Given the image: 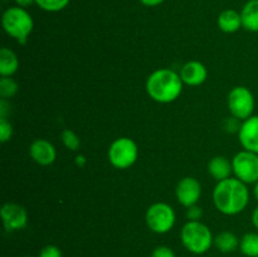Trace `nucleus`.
Wrapping results in <instances>:
<instances>
[{
    "instance_id": "1",
    "label": "nucleus",
    "mask_w": 258,
    "mask_h": 257,
    "mask_svg": "<svg viewBox=\"0 0 258 257\" xmlns=\"http://www.w3.org/2000/svg\"><path fill=\"white\" fill-rule=\"evenodd\" d=\"M249 201V191L246 183L237 178L218 181L213 190L216 208L226 216H236L244 211Z\"/></svg>"
},
{
    "instance_id": "2",
    "label": "nucleus",
    "mask_w": 258,
    "mask_h": 257,
    "mask_svg": "<svg viewBox=\"0 0 258 257\" xmlns=\"http://www.w3.org/2000/svg\"><path fill=\"white\" fill-rule=\"evenodd\" d=\"M183 91L180 75L169 68H161L149 76L146 81V92L159 103H170L175 101Z\"/></svg>"
},
{
    "instance_id": "3",
    "label": "nucleus",
    "mask_w": 258,
    "mask_h": 257,
    "mask_svg": "<svg viewBox=\"0 0 258 257\" xmlns=\"http://www.w3.org/2000/svg\"><path fill=\"white\" fill-rule=\"evenodd\" d=\"M2 23L5 33L14 38L20 44L27 43L28 37L34 27L32 15L28 13L27 9L18 7V5L8 8L3 13Z\"/></svg>"
},
{
    "instance_id": "4",
    "label": "nucleus",
    "mask_w": 258,
    "mask_h": 257,
    "mask_svg": "<svg viewBox=\"0 0 258 257\" xmlns=\"http://www.w3.org/2000/svg\"><path fill=\"white\" fill-rule=\"evenodd\" d=\"M183 246L194 254H203L214 244V237L208 226L201 221H189L180 232Z\"/></svg>"
},
{
    "instance_id": "5",
    "label": "nucleus",
    "mask_w": 258,
    "mask_h": 257,
    "mask_svg": "<svg viewBox=\"0 0 258 257\" xmlns=\"http://www.w3.org/2000/svg\"><path fill=\"white\" fill-rule=\"evenodd\" d=\"M139 149L130 138H118L108 149V160L116 169H127L136 163Z\"/></svg>"
},
{
    "instance_id": "6",
    "label": "nucleus",
    "mask_w": 258,
    "mask_h": 257,
    "mask_svg": "<svg viewBox=\"0 0 258 257\" xmlns=\"http://www.w3.org/2000/svg\"><path fill=\"white\" fill-rule=\"evenodd\" d=\"M146 224L153 232L158 234L168 233L171 231L176 221L174 209L166 203H154L146 211Z\"/></svg>"
},
{
    "instance_id": "7",
    "label": "nucleus",
    "mask_w": 258,
    "mask_h": 257,
    "mask_svg": "<svg viewBox=\"0 0 258 257\" xmlns=\"http://www.w3.org/2000/svg\"><path fill=\"white\" fill-rule=\"evenodd\" d=\"M228 108L232 116L244 121L253 116L254 96L251 90L244 86H237L232 88L228 95Z\"/></svg>"
},
{
    "instance_id": "8",
    "label": "nucleus",
    "mask_w": 258,
    "mask_h": 257,
    "mask_svg": "<svg viewBox=\"0 0 258 257\" xmlns=\"http://www.w3.org/2000/svg\"><path fill=\"white\" fill-rule=\"evenodd\" d=\"M233 173L237 179L246 184L258 181V154L248 150H242L232 159Z\"/></svg>"
},
{
    "instance_id": "9",
    "label": "nucleus",
    "mask_w": 258,
    "mask_h": 257,
    "mask_svg": "<svg viewBox=\"0 0 258 257\" xmlns=\"http://www.w3.org/2000/svg\"><path fill=\"white\" fill-rule=\"evenodd\" d=\"M3 223L8 232L19 231L28 223V212L23 206L17 203H5L0 209Z\"/></svg>"
},
{
    "instance_id": "10",
    "label": "nucleus",
    "mask_w": 258,
    "mask_h": 257,
    "mask_svg": "<svg viewBox=\"0 0 258 257\" xmlns=\"http://www.w3.org/2000/svg\"><path fill=\"white\" fill-rule=\"evenodd\" d=\"M175 194L179 203L189 208L191 206H196L201 199L202 185L193 176H185L176 185Z\"/></svg>"
},
{
    "instance_id": "11",
    "label": "nucleus",
    "mask_w": 258,
    "mask_h": 257,
    "mask_svg": "<svg viewBox=\"0 0 258 257\" xmlns=\"http://www.w3.org/2000/svg\"><path fill=\"white\" fill-rule=\"evenodd\" d=\"M238 139L244 150L258 154V116H251L242 121Z\"/></svg>"
},
{
    "instance_id": "12",
    "label": "nucleus",
    "mask_w": 258,
    "mask_h": 257,
    "mask_svg": "<svg viewBox=\"0 0 258 257\" xmlns=\"http://www.w3.org/2000/svg\"><path fill=\"white\" fill-rule=\"evenodd\" d=\"M29 154L33 160L37 164L43 166L50 165L54 163L57 158V151H55L54 145L44 139H37L30 144Z\"/></svg>"
},
{
    "instance_id": "13",
    "label": "nucleus",
    "mask_w": 258,
    "mask_h": 257,
    "mask_svg": "<svg viewBox=\"0 0 258 257\" xmlns=\"http://www.w3.org/2000/svg\"><path fill=\"white\" fill-rule=\"evenodd\" d=\"M180 77L183 83L188 86H201L206 82L208 77V71L206 66L199 60H190L185 63L180 70Z\"/></svg>"
},
{
    "instance_id": "14",
    "label": "nucleus",
    "mask_w": 258,
    "mask_h": 257,
    "mask_svg": "<svg viewBox=\"0 0 258 257\" xmlns=\"http://www.w3.org/2000/svg\"><path fill=\"white\" fill-rule=\"evenodd\" d=\"M219 29L224 33H236L242 28L241 13L234 9H226L218 15L217 19Z\"/></svg>"
},
{
    "instance_id": "15",
    "label": "nucleus",
    "mask_w": 258,
    "mask_h": 257,
    "mask_svg": "<svg viewBox=\"0 0 258 257\" xmlns=\"http://www.w3.org/2000/svg\"><path fill=\"white\" fill-rule=\"evenodd\" d=\"M208 171L217 181L231 178L233 173V165L226 156H216L208 164Z\"/></svg>"
},
{
    "instance_id": "16",
    "label": "nucleus",
    "mask_w": 258,
    "mask_h": 257,
    "mask_svg": "<svg viewBox=\"0 0 258 257\" xmlns=\"http://www.w3.org/2000/svg\"><path fill=\"white\" fill-rule=\"evenodd\" d=\"M242 27L252 33H258V0H248L241 10Z\"/></svg>"
},
{
    "instance_id": "17",
    "label": "nucleus",
    "mask_w": 258,
    "mask_h": 257,
    "mask_svg": "<svg viewBox=\"0 0 258 257\" xmlns=\"http://www.w3.org/2000/svg\"><path fill=\"white\" fill-rule=\"evenodd\" d=\"M19 68L17 54L9 48L0 49V75L2 77H12Z\"/></svg>"
},
{
    "instance_id": "18",
    "label": "nucleus",
    "mask_w": 258,
    "mask_h": 257,
    "mask_svg": "<svg viewBox=\"0 0 258 257\" xmlns=\"http://www.w3.org/2000/svg\"><path fill=\"white\" fill-rule=\"evenodd\" d=\"M214 246L217 247L218 251L223 252V253H229V252H233L239 248V239L232 232L224 231L214 237Z\"/></svg>"
},
{
    "instance_id": "19",
    "label": "nucleus",
    "mask_w": 258,
    "mask_h": 257,
    "mask_svg": "<svg viewBox=\"0 0 258 257\" xmlns=\"http://www.w3.org/2000/svg\"><path fill=\"white\" fill-rule=\"evenodd\" d=\"M239 249L247 257H258V233L248 232L239 239Z\"/></svg>"
},
{
    "instance_id": "20",
    "label": "nucleus",
    "mask_w": 258,
    "mask_h": 257,
    "mask_svg": "<svg viewBox=\"0 0 258 257\" xmlns=\"http://www.w3.org/2000/svg\"><path fill=\"white\" fill-rule=\"evenodd\" d=\"M18 90H19V86L12 77H2V80H0V96L4 100L17 95Z\"/></svg>"
},
{
    "instance_id": "21",
    "label": "nucleus",
    "mask_w": 258,
    "mask_h": 257,
    "mask_svg": "<svg viewBox=\"0 0 258 257\" xmlns=\"http://www.w3.org/2000/svg\"><path fill=\"white\" fill-rule=\"evenodd\" d=\"M71 0H35V5L49 13H57L64 9Z\"/></svg>"
},
{
    "instance_id": "22",
    "label": "nucleus",
    "mask_w": 258,
    "mask_h": 257,
    "mask_svg": "<svg viewBox=\"0 0 258 257\" xmlns=\"http://www.w3.org/2000/svg\"><path fill=\"white\" fill-rule=\"evenodd\" d=\"M62 141L63 144H64L66 148L68 149V150H72V151H76L80 149V145H81V141H80V138H78L77 134L75 133V131L72 130H64L62 133Z\"/></svg>"
},
{
    "instance_id": "23",
    "label": "nucleus",
    "mask_w": 258,
    "mask_h": 257,
    "mask_svg": "<svg viewBox=\"0 0 258 257\" xmlns=\"http://www.w3.org/2000/svg\"><path fill=\"white\" fill-rule=\"evenodd\" d=\"M13 135L12 123L8 121L7 117H0V141L7 143L10 140Z\"/></svg>"
},
{
    "instance_id": "24",
    "label": "nucleus",
    "mask_w": 258,
    "mask_h": 257,
    "mask_svg": "<svg viewBox=\"0 0 258 257\" xmlns=\"http://www.w3.org/2000/svg\"><path fill=\"white\" fill-rule=\"evenodd\" d=\"M38 257H62V251L55 244H47L40 249Z\"/></svg>"
},
{
    "instance_id": "25",
    "label": "nucleus",
    "mask_w": 258,
    "mask_h": 257,
    "mask_svg": "<svg viewBox=\"0 0 258 257\" xmlns=\"http://www.w3.org/2000/svg\"><path fill=\"white\" fill-rule=\"evenodd\" d=\"M151 257H175L173 249L168 246H158L154 248Z\"/></svg>"
},
{
    "instance_id": "26",
    "label": "nucleus",
    "mask_w": 258,
    "mask_h": 257,
    "mask_svg": "<svg viewBox=\"0 0 258 257\" xmlns=\"http://www.w3.org/2000/svg\"><path fill=\"white\" fill-rule=\"evenodd\" d=\"M241 120H238L237 117H229L227 118L226 122H224V127L228 133H239V128H241L242 122H239Z\"/></svg>"
},
{
    "instance_id": "27",
    "label": "nucleus",
    "mask_w": 258,
    "mask_h": 257,
    "mask_svg": "<svg viewBox=\"0 0 258 257\" xmlns=\"http://www.w3.org/2000/svg\"><path fill=\"white\" fill-rule=\"evenodd\" d=\"M203 216V211H202L201 207L191 206L186 209V217H188L189 221H199Z\"/></svg>"
},
{
    "instance_id": "28",
    "label": "nucleus",
    "mask_w": 258,
    "mask_h": 257,
    "mask_svg": "<svg viewBox=\"0 0 258 257\" xmlns=\"http://www.w3.org/2000/svg\"><path fill=\"white\" fill-rule=\"evenodd\" d=\"M165 2V0H140V3L143 5H145V7H158V5L163 4V3Z\"/></svg>"
},
{
    "instance_id": "29",
    "label": "nucleus",
    "mask_w": 258,
    "mask_h": 257,
    "mask_svg": "<svg viewBox=\"0 0 258 257\" xmlns=\"http://www.w3.org/2000/svg\"><path fill=\"white\" fill-rule=\"evenodd\" d=\"M14 2L18 7L24 8V9H27V8L30 7V5L35 4V0H14Z\"/></svg>"
},
{
    "instance_id": "30",
    "label": "nucleus",
    "mask_w": 258,
    "mask_h": 257,
    "mask_svg": "<svg viewBox=\"0 0 258 257\" xmlns=\"http://www.w3.org/2000/svg\"><path fill=\"white\" fill-rule=\"evenodd\" d=\"M252 223H253V226L258 229V207L254 208L253 213H252Z\"/></svg>"
},
{
    "instance_id": "31",
    "label": "nucleus",
    "mask_w": 258,
    "mask_h": 257,
    "mask_svg": "<svg viewBox=\"0 0 258 257\" xmlns=\"http://www.w3.org/2000/svg\"><path fill=\"white\" fill-rule=\"evenodd\" d=\"M253 194H254V198L258 201V181L254 183V188H253Z\"/></svg>"
},
{
    "instance_id": "32",
    "label": "nucleus",
    "mask_w": 258,
    "mask_h": 257,
    "mask_svg": "<svg viewBox=\"0 0 258 257\" xmlns=\"http://www.w3.org/2000/svg\"><path fill=\"white\" fill-rule=\"evenodd\" d=\"M27 257H33V256H27Z\"/></svg>"
}]
</instances>
